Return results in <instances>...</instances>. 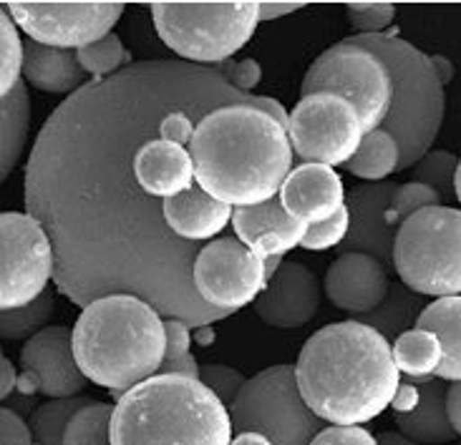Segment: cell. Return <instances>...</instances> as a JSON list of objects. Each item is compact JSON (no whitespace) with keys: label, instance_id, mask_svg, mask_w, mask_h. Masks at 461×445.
<instances>
[{"label":"cell","instance_id":"11","mask_svg":"<svg viewBox=\"0 0 461 445\" xmlns=\"http://www.w3.org/2000/svg\"><path fill=\"white\" fill-rule=\"evenodd\" d=\"M53 245L31 214L0 211V312L21 309L49 289Z\"/></svg>","mask_w":461,"mask_h":445},{"label":"cell","instance_id":"37","mask_svg":"<svg viewBox=\"0 0 461 445\" xmlns=\"http://www.w3.org/2000/svg\"><path fill=\"white\" fill-rule=\"evenodd\" d=\"M200 380L222 400L227 410L248 383V378L242 372L235 370V368H227V365H204V368H200Z\"/></svg>","mask_w":461,"mask_h":445},{"label":"cell","instance_id":"26","mask_svg":"<svg viewBox=\"0 0 461 445\" xmlns=\"http://www.w3.org/2000/svg\"><path fill=\"white\" fill-rule=\"evenodd\" d=\"M424 307L426 305L421 302V297L413 295L411 289H406L403 285H391L381 307H375L374 312L361 315V317H353V320L374 327L375 333L384 334L388 343H396L401 334L416 327V320Z\"/></svg>","mask_w":461,"mask_h":445},{"label":"cell","instance_id":"15","mask_svg":"<svg viewBox=\"0 0 461 445\" xmlns=\"http://www.w3.org/2000/svg\"><path fill=\"white\" fill-rule=\"evenodd\" d=\"M318 277L295 260H283L273 280L262 289L255 302V312L267 327L275 330H300L321 312V289Z\"/></svg>","mask_w":461,"mask_h":445},{"label":"cell","instance_id":"42","mask_svg":"<svg viewBox=\"0 0 461 445\" xmlns=\"http://www.w3.org/2000/svg\"><path fill=\"white\" fill-rule=\"evenodd\" d=\"M303 8H305V3H260V23H270V21H277L283 15L303 11Z\"/></svg>","mask_w":461,"mask_h":445},{"label":"cell","instance_id":"14","mask_svg":"<svg viewBox=\"0 0 461 445\" xmlns=\"http://www.w3.org/2000/svg\"><path fill=\"white\" fill-rule=\"evenodd\" d=\"M396 186L391 182L378 184H361L350 189L346 197V207L350 211V229L346 242L340 245V254H371L386 270H393V245L399 224L391 214V201L396 194Z\"/></svg>","mask_w":461,"mask_h":445},{"label":"cell","instance_id":"45","mask_svg":"<svg viewBox=\"0 0 461 445\" xmlns=\"http://www.w3.org/2000/svg\"><path fill=\"white\" fill-rule=\"evenodd\" d=\"M431 61H434V68H437L441 84L447 86L451 78H454V63H451L449 58H444V56H431Z\"/></svg>","mask_w":461,"mask_h":445},{"label":"cell","instance_id":"22","mask_svg":"<svg viewBox=\"0 0 461 445\" xmlns=\"http://www.w3.org/2000/svg\"><path fill=\"white\" fill-rule=\"evenodd\" d=\"M23 78L43 93H76L88 84V74L76 58V50L49 49L36 40H23Z\"/></svg>","mask_w":461,"mask_h":445},{"label":"cell","instance_id":"8","mask_svg":"<svg viewBox=\"0 0 461 445\" xmlns=\"http://www.w3.org/2000/svg\"><path fill=\"white\" fill-rule=\"evenodd\" d=\"M333 93L356 109L366 134L381 129L391 111L393 84L384 58L361 46L356 38L333 43L311 63L300 96Z\"/></svg>","mask_w":461,"mask_h":445},{"label":"cell","instance_id":"9","mask_svg":"<svg viewBox=\"0 0 461 445\" xmlns=\"http://www.w3.org/2000/svg\"><path fill=\"white\" fill-rule=\"evenodd\" d=\"M232 431L260 433L273 445H311L321 418L300 396L295 365H273L249 378L230 405Z\"/></svg>","mask_w":461,"mask_h":445},{"label":"cell","instance_id":"23","mask_svg":"<svg viewBox=\"0 0 461 445\" xmlns=\"http://www.w3.org/2000/svg\"><path fill=\"white\" fill-rule=\"evenodd\" d=\"M416 327L437 334L444 347V360L437 372V380L461 383V297H444L429 302L421 309Z\"/></svg>","mask_w":461,"mask_h":445},{"label":"cell","instance_id":"32","mask_svg":"<svg viewBox=\"0 0 461 445\" xmlns=\"http://www.w3.org/2000/svg\"><path fill=\"white\" fill-rule=\"evenodd\" d=\"M76 58L81 63V68L91 76V81L109 78L116 71H122L126 66H131V53H126L122 38L116 33H109L101 38L99 43H91L86 49L76 50Z\"/></svg>","mask_w":461,"mask_h":445},{"label":"cell","instance_id":"48","mask_svg":"<svg viewBox=\"0 0 461 445\" xmlns=\"http://www.w3.org/2000/svg\"><path fill=\"white\" fill-rule=\"evenodd\" d=\"M378 445H416L401 433H381L378 435Z\"/></svg>","mask_w":461,"mask_h":445},{"label":"cell","instance_id":"34","mask_svg":"<svg viewBox=\"0 0 461 445\" xmlns=\"http://www.w3.org/2000/svg\"><path fill=\"white\" fill-rule=\"evenodd\" d=\"M441 204L444 201L434 189L419 184V182H406V184L396 186V194H393V201H391V214L401 227L406 219H411L413 214L429 209V207H441Z\"/></svg>","mask_w":461,"mask_h":445},{"label":"cell","instance_id":"35","mask_svg":"<svg viewBox=\"0 0 461 445\" xmlns=\"http://www.w3.org/2000/svg\"><path fill=\"white\" fill-rule=\"evenodd\" d=\"M348 23L358 31V36L384 33L396 18V5L391 3H348L346 5Z\"/></svg>","mask_w":461,"mask_h":445},{"label":"cell","instance_id":"13","mask_svg":"<svg viewBox=\"0 0 461 445\" xmlns=\"http://www.w3.org/2000/svg\"><path fill=\"white\" fill-rule=\"evenodd\" d=\"M192 285L207 307L232 315L255 305L267 287L265 262L237 236H220L200 249L192 267Z\"/></svg>","mask_w":461,"mask_h":445},{"label":"cell","instance_id":"4","mask_svg":"<svg viewBox=\"0 0 461 445\" xmlns=\"http://www.w3.org/2000/svg\"><path fill=\"white\" fill-rule=\"evenodd\" d=\"M230 443V410L200 378L154 375L113 405L112 445Z\"/></svg>","mask_w":461,"mask_h":445},{"label":"cell","instance_id":"12","mask_svg":"<svg viewBox=\"0 0 461 445\" xmlns=\"http://www.w3.org/2000/svg\"><path fill=\"white\" fill-rule=\"evenodd\" d=\"M5 11L28 40L63 50L99 43L124 15V3H8Z\"/></svg>","mask_w":461,"mask_h":445},{"label":"cell","instance_id":"30","mask_svg":"<svg viewBox=\"0 0 461 445\" xmlns=\"http://www.w3.org/2000/svg\"><path fill=\"white\" fill-rule=\"evenodd\" d=\"M23 76V40L18 36V25L13 23L8 11L0 5V103L11 99L21 86Z\"/></svg>","mask_w":461,"mask_h":445},{"label":"cell","instance_id":"47","mask_svg":"<svg viewBox=\"0 0 461 445\" xmlns=\"http://www.w3.org/2000/svg\"><path fill=\"white\" fill-rule=\"evenodd\" d=\"M230 445H273V443L260 433H237V438H232V443Z\"/></svg>","mask_w":461,"mask_h":445},{"label":"cell","instance_id":"28","mask_svg":"<svg viewBox=\"0 0 461 445\" xmlns=\"http://www.w3.org/2000/svg\"><path fill=\"white\" fill-rule=\"evenodd\" d=\"M91 403H94L91 397L76 396L63 397V400H49V403L38 405L28 423L33 445H63V435H66L71 418Z\"/></svg>","mask_w":461,"mask_h":445},{"label":"cell","instance_id":"29","mask_svg":"<svg viewBox=\"0 0 461 445\" xmlns=\"http://www.w3.org/2000/svg\"><path fill=\"white\" fill-rule=\"evenodd\" d=\"M53 309H56L53 292L46 289L36 302H31L25 307L0 312V340H11V343L31 340L33 334L46 330V325L53 317Z\"/></svg>","mask_w":461,"mask_h":445},{"label":"cell","instance_id":"20","mask_svg":"<svg viewBox=\"0 0 461 445\" xmlns=\"http://www.w3.org/2000/svg\"><path fill=\"white\" fill-rule=\"evenodd\" d=\"M232 229L245 247L262 262L285 257L287 252L303 245L308 227L295 222L280 199H270L258 207L232 209Z\"/></svg>","mask_w":461,"mask_h":445},{"label":"cell","instance_id":"40","mask_svg":"<svg viewBox=\"0 0 461 445\" xmlns=\"http://www.w3.org/2000/svg\"><path fill=\"white\" fill-rule=\"evenodd\" d=\"M311 445H378V438L361 425H330L315 435Z\"/></svg>","mask_w":461,"mask_h":445},{"label":"cell","instance_id":"21","mask_svg":"<svg viewBox=\"0 0 461 445\" xmlns=\"http://www.w3.org/2000/svg\"><path fill=\"white\" fill-rule=\"evenodd\" d=\"M164 219L179 239L200 245L222 235V229L232 222V207L212 199L197 184L187 194L164 201Z\"/></svg>","mask_w":461,"mask_h":445},{"label":"cell","instance_id":"3","mask_svg":"<svg viewBox=\"0 0 461 445\" xmlns=\"http://www.w3.org/2000/svg\"><path fill=\"white\" fill-rule=\"evenodd\" d=\"M71 343L84 378L116 400L159 375L167 355L164 317L134 295H109L86 305L71 330Z\"/></svg>","mask_w":461,"mask_h":445},{"label":"cell","instance_id":"17","mask_svg":"<svg viewBox=\"0 0 461 445\" xmlns=\"http://www.w3.org/2000/svg\"><path fill=\"white\" fill-rule=\"evenodd\" d=\"M323 289L333 307L361 317L381 307L391 289L388 270L371 254H340L325 272Z\"/></svg>","mask_w":461,"mask_h":445},{"label":"cell","instance_id":"38","mask_svg":"<svg viewBox=\"0 0 461 445\" xmlns=\"http://www.w3.org/2000/svg\"><path fill=\"white\" fill-rule=\"evenodd\" d=\"M214 71H220V74L225 76L227 84L232 88H237L240 93H252V88L260 86L262 81V68L255 58L222 63V66H217Z\"/></svg>","mask_w":461,"mask_h":445},{"label":"cell","instance_id":"44","mask_svg":"<svg viewBox=\"0 0 461 445\" xmlns=\"http://www.w3.org/2000/svg\"><path fill=\"white\" fill-rule=\"evenodd\" d=\"M447 408H449V421L456 435H461V383L449 385L447 390Z\"/></svg>","mask_w":461,"mask_h":445},{"label":"cell","instance_id":"49","mask_svg":"<svg viewBox=\"0 0 461 445\" xmlns=\"http://www.w3.org/2000/svg\"><path fill=\"white\" fill-rule=\"evenodd\" d=\"M454 197H456V201L461 204V159L459 166H456V179H454Z\"/></svg>","mask_w":461,"mask_h":445},{"label":"cell","instance_id":"33","mask_svg":"<svg viewBox=\"0 0 461 445\" xmlns=\"http://www.w3.org/2000/svg\"><path fill=\"white\" fill-rule=\"evenodd\" d=\"M456 166H459V156H454L451 151H429L424 159L413 166V182L434 189L447 204L454 199Z\"/></svg>","mask_w":461,"mask_h":445},{"label":"cell","instance_id":"7","mask_svg":"<svg viewBox=\"0 0 461 445\" xmlns=\"http://www.w3.org/2000/svg\"><path fill=\"white\" fill-rule=\"evenodd\" d=\"M393 270L413 295L461 297V209L429 207L401 224Z\"/></svg>","mask_w":461,"mask_h":445},{"label":"cell","instance_id":"36","mask_svg":"<svg viewBox=\"0 0 461 445\" xmlns=\"http://www.w3.org/2000/svg\"><path fill=\"white\" fill-rule=\"evenodd\" d=\"M348 229H350V211H348V207H343V209L338 211L333 219H328V222H323V224H312V227H308L305 239H303V245H300V247L308 249V252L338 249L340 245H343V242H346Z\"/></svg>","mask_w":461,"mask_h":445},{"label":"cell","instance_id":"1","mask_svg":"<svg viewBox=\"0 0 461 445\" xmlns=\"http://www.w3.org/2000/svg\"><path fill=\"white\" fill-rule=\"evenodd\" d=\"M295 380L305 405L321 421L363 425L393 405L401 372L386 337L350 317L305 340Z\"/></svg>","mask_w":461,"mask_h":445},{"label":"cell","instance_id":"39","mask_svg":"<svg viewBox=\"0 0 461 445\" xmlns=\"http://www.w3.org/2000/svg\"><path fill=\"white\" fill-rule=\"evenodd\" d=\"M167 330V355L164 365H175L192 358V327L182 320H164Z\"/></svg>","mask_w":461,"mask_h":445},{"label":"cell","instance_id":"16","mask_svg":"<svg viewBox=\"0 0 461 445\" xmlns=\"http://www.w3.org/2000/svg\"><path fill=\"white\" fill-rule=\"evenodd\" d=\"M21 368L33 372L41 385V396L50 400L81 396L86 378L78 370L74 358V343L68 327H46L33 334L21 350Z\"/></svg>","mask_w":461,"mask_h":445},{"label":"cell","instance_id":"19","mask_svg":"<svg viewBox=\"0 0 461 445\" xmlns=\"http://www.w3.org/2000/svg\"><path fill=\"white\" fill-rule=\"evenodd\" d=\"M444 380L401 385L393 400V421L401 435L416 445H447L456 438L447 408Z\"/></svg>","mask_w":461,"mask_h":445},{"label":"cell","instance_id":"46","mask_svg":"<svg viewBox=\"0 0 461 445\" xmlns=\"http://www.w3.org/2000/svg\"><path fill=\"white\" fill-rule=\"evenodd\" d=\"M18 390L23 393V396H33L41 390V385H38V378L33 372H21V378H18Z\"/></svg>","mask_w":461,"mask_h":445},{"label":"cell","instance_id":"41","mask_svg":"<svg viewBox=\"0 0 461 445\" xmlns=\"http://www.w3.org/2000/svg\"><path fill=\"white\" fill-rule=\"evenodd\" d=\"M0 445H33L28 423L8 408H0Z\"/></svg>","mask_w":461,"mask_h":445},{"label":"cell","instance_id":"6","mask_svg":"<svg viewBox=\"0 0 461 445\" xmlns=\"http://www.w3.org/2000/svg\"><path fill=\"white\" fill-rule=\"evenodd\" d=\"M151 21L182 61L217 68L252 40L260 3H151Z\"/></svg>","mask_w":461,"mask_h":445},{"label":"cell","instance_id":"31","mask_svg":"<svg viewBox=\"0 0 461 445\" xmlns=\"http://www.w3.org/2000/svg\"><path fill=\"white\" fill-rule=\"evenodd\" d=\"M112 415L113 405L94 400L71 418L63 445H112Z\"/></svg>","mask_w":461,"mask_h":445},{"label":"cell","instance_id":"10","mask_svg":"<svg viewBox=\"0 0 461 445\" xmlns=\"http://www.w3.org/2000/svg\"><path fill=\"white\" fill-rule=\"evenodd\" d=\"M361 119L348 101L333 93H311L287 113V138L303 164L346 166L361 148Z\"/></svg>","mask_w":461,"mask_h":445},{"label":"cell","instance_id":"2","mask_svg":"<svg viewBox=\"0 0 461 445\" xmlns=\"http://www.w3.org/2000/svg\"><path fill=\"white\" fill-rule=\"evenodd\" d=\"M189 154L202 191L232 209L277 199L293 172L287 129L255 103H230L202 119Z\"/></svg>","mask_w":461,"mask_h":445},{"label":"cell","instance_id":"24","mask_svg":"<svg viewBox=\"0 0 461 445\" xmlns=\"http://www.w3.org/2000/svg\"><path fill=\"white\" fill-rule=\"evenodd\" d=\"M391 350H393V362H396L399 372L411 378V383L434 380L441 368V360H444V347L438 343L437 334L429 330H419V327L401 334L391 345Z\"/></svg>","mask_w":461,"mask_h":445},{"label":"cell","instance_id":"43","mask_svg":"<svg viewBox=\"0 0 461 445\" xmlns=\"http://www.w3.org/2000/svg\"><path fill=\"white\" fill-rule=\"evenodd\" d=\"M15 387H18V372L11 360L3 355V347H0V400H5Z\"/></svg>","mask_w":461,"mask_h":445},{"label":"cell","instance_id":"27","mask_svg":"<svg viewBox=\"0 0 461 445\" xmlns=\"http://www.w3.org/2000/svg\"><path fill=\"white\" fill-rule=\"evenodd\" d=\"M399 166L401 148L386 129H375L371 134H366L361 148L346 164V169L353 176H358L363 182H371V184L386 182L391 174L399 172Z\"/></svg>","mask_w":461,"mask_h":445},{"label":"cell","instance_id":"25","mask_svg":"<svg viewBox=\"0 0 461 445\" xmlns=\"http://www.w3.org/2000/svg\"><path fill=\"white\" fill-rule=\"evenodd\" d=\"M31 129V101L25 84L13 91L5 103H0V184L11 176L23 154Z\"/></svg>","mask_w":461,"mask_h":445},{"label":"cell","instance_id":"5","mask_svg":"<svg viewBox=\"0 0 461 445\" xmlns=\"http://www.w3.org/2000/svg\"><path fill=\"white\" fill-rule=\"evenodd\" d=\"M353 38L378 53L391 71L393 99L381 129H386L399 144V172L413 169L434 147L447 111V93L434 61L424 50L393 33Z\"/></svg>","mask_w":461,"mask_h":445},{"label":"cell","instance_id":"18","mask_svg":"<svg viewBox=\"0 0 461 445\" xmlns=\"http://www.w3.org/2000/svg\"><path fill=\"white\" fill-rule=\"evenodd\" d=\"M277 199L295 222L312 227L333 219L346 207V189L336 169L323 164H298L287 174Z\"/></svg>","mask_w":461,"mask_h":445}]
</instances>
